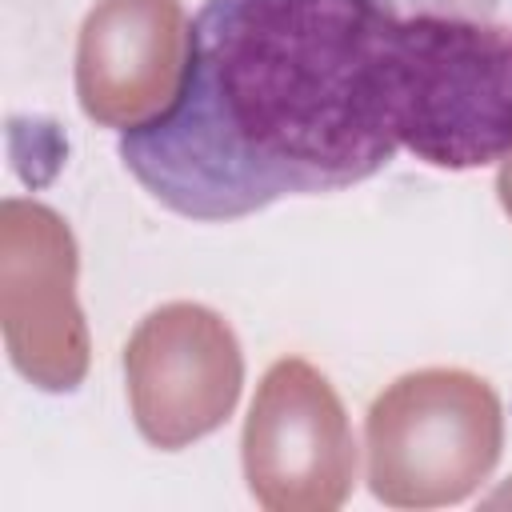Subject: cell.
<instances>
[{
    "label": "cell",
    "mask_w": 512,
    "mask_h": 512,
    "mask_svg": "<svg viewBox=\"0 0 512 512\" xmlns=\"http://www.w3.org/2000/svg\"><path fill=\"white\" fill-rule=\"evenodd\" d=\"M396 32V0H204L176 100L120 132V160L204 224L364 184L400 148Z\"/></svg>",
    "instance_id": "obj_1"
},
{
    "label": "cell",
    "mask_w": 512,
    "mask_h": 512,
    "mask_svg": "<svg viewBox=\"0 0 512 512\" xmlns=\"http://www.w3.org/2000/svg\"><path fill=\"white\" fill-rule=\"evenodd\" d=\"M396 140L448 172L484 168L512 152V24L456 12L400 16Z\"/></svg>",
    "instance_id": "obj_2"
},
{
    "label": "cell",
    "mask_w": 512,
    "mask_h": 512,
    "mask_svg": "<svg viewBox=\"0 0 512 512\" xmlns=\"http://www.w3.org/2000/svg\"><path fill=\"white\" fill-rule=\"evenodd\" d=\"M368 488L392 508L468 500L504 448L496 388L464 368H420L392 380L364 416Z\"/></svg>",
    "instance_id": "obj_3"
},
{
    "label": "cell",
    "mask_w": 512,
    "mask_h": 512,
    "mask_svg": "<svg viewBox=\"0 0 512 512\" xmlns=\"http://www.w3.org/2000/svg\"><path fill=\"white\" fill-rule=\"evenodd\" d=\"M240 456L248 492L268 512H332L352 496L348 412L328 376L300 356H284L260 376Z\"/></svg>",
    "instance_id": "obj_4"
},
{
    "label": "cell",
    "mask_w": 512,
    "mask_h": 512,
    "mask_svg": "<svg viewBox=\"0 0 512 512\" xmlns=\"http://www.w3.org/2000/svg\"><path fill=\"white\" fill-rule=\"evenodd\" d=\"M124 380L140 436L160 452H180L232 416L244 388V352L220 312L172 300L128 336Z\"/></svg>",
    "instance_id": "obj_5"
},
{
    "label": "cell",
    "mask_w": 512,
    "mask_h": 512,
    "mask_svg": "<svg viewBox=\"0 0 512 512\" xmlns=\"http://www.w3.org/2000/svg\"><path fill=\"white\" fill-rule=\"evenodd\" d=\"M76 236L64 216L36 200L0 208V328L24 380L72 392L88 376L92 340L76 300Z\"/></svg>",
    "instance_id": "obj_6"
},
{
    "label": "cell",
    "mask_w": 512,
    "mask_h": 512,
    "mask_svg": "<svg viewBox=\"0 0 512 512\" xmlns=\"http://www.w3.org/2000/svg\"><path fill=\"white\" fill-rule=\"evenodd\" d=\"M184 60L180 0H96L76 40V100L100 128H144L176 100Z\"/></svg>",
    "instance_id": "obj_7"
},
{
    "label": "cell",
    "mask_w": 512,
    "mask_h": 512,
    "mask_svg": "<svg viewBox=\"0 0 512 512\" xmlns=\"http://www.w3.org/2000/svg\"><path fill=\"white\" fill-rule=\"evenodd\" d=\"M496 196H500V204H504V212H508V220H512V152L500 160V172H496Z\"/></svg>",
    "instance_id": "obj_8"
}]
</instances>
